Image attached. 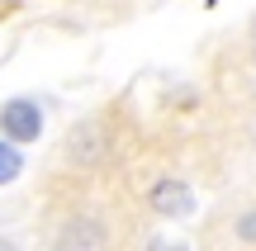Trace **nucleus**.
I'll return each mask as SVG.
<instances>
[{
  "instance_id": "nucleus-5",
  "label": "nucleus",
  "mask_w": 256,
  "mask_h": 251,
  "mask_svg": "<svg viewBox=\"0 0 256 251\" xmlns=\"http://www.w3.org/2000/svg\"><path fill=\"white\" fill-rule=\"evenodd\" d=\"M238 233H242V242H256V214H242Z\"/></svg>"
},
{
  "instance_id": "nucleus-2",
  "label": "nucleus",
  "mask_w": 256,
  "mask_h": 251,
  "mask_svg": "<svg viewBox=\"0 0 256 251\" xmlns=\"http://www.w3.org/2000/svg\"><path fill=\"white\" fill-rule=\"evenodd\" d=\"M152 209L166 214V218H185L194 209V195H190V185H180V180H162V185L152 190Z\"/></svg>"
},
{
  "instance_id": "nucleus-6",
  "label": "nucleus",
  "mask_w": 256,
  "mask_h": 251,
  "mask_svg": "<svg viewBox=\"0 0 256 251\" xmlns=\"http://www.w3.org/2000/svg\"><path fill=\"white\" fill-rule=\"evenodd\" d=\"M147 251H185V247H180V242H152Z\"/></svg>"
},
{
  "instance_id": "nucleus-4",
  "label": "nucleus",
  "mask_w": 256,
  "mask_h": 251,
  "mask_svg": "<svg viewBox=\"0 0 256 251\" xmlns=\"http://www.w3.org/2000/svg\"><path fill=\"white\" fill-rule=\"evenodd\" d=\"M19 171H24V157H19V152L10 147V142H0V185H10V180H14Z\"/></svg>"
},
{
  "instance_id": "nucleus-3",
  "label": "nucleus",
  "mask_w": 256,
  "mask_h": 251,
  "mask_svg": "<svg viewBox=\"0 0 256 251\" xmlns=\"http://www.w3.org/2000/svg\"><path fill=\"white\" fill-rule=\"evenodd\" d=\"M104 247V233L95 218H76V223H66L62 233V251H100Z\"/></svg>"
},
{
  "instance_id": "nucleus-1",
  "label": "nucleus",
  "mask_w": 256,
  "mask_h": 251,
  "mask_svg": "<svg viewBox=\"0 0 256 251\" xmlns=\"http://www.w3.org/2000/svg\"><path fill=\"white\" fill-rule=\"evenodd\" d=\"M0 128L14 142H34L38 133H43V109H38L34 100H10L5 109H0Z\"/></svg>"
}]
</instances>
